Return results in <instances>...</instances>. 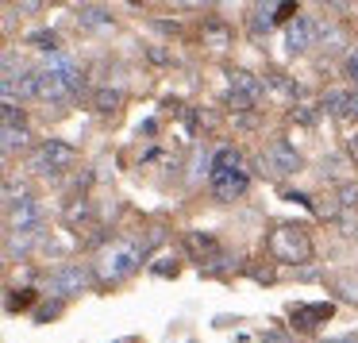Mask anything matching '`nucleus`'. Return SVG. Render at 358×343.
<instances>
[{"mask_svg": "<svg viewBox=\"0 0 358 343\" xmlns=\"http://www.w3.org/2000/svg\"><path fill=\"white\" fill-rule=\"evenodd\" d=\"M266 251H270L278 262H308L312 258V239L296 224H278L270 232V239H266Z\"/></svg>", "mask_w": 358, "mask_h": 343, "instance_id": "f257e3e1", "label": "nucleus"}, {"mask_svg": "<svg viewBox=\"0 0 358 343\" xmlns=\"http://www.w3.org/2000/svg\"><path fill=\"white\" fill-rule=\"evenodd\" d=\"M143 255H147V247H139V243H116V247H108V251L101 255L96 278H101V281H120V278H127V274L139 270Z\"/></svg>", "mask_w": 358, "mask_h": 343, "instance_id": "f03ea898", "label": "nucleus"}, {"mask_svg": "<svg viewBox=\"0 0 358 343\" xmlns=\"http://www.w3.org/2000/svg\"><path fill=\"white\" fill-rule=\"evenodd\" d=\"M73 162H78V150H73L70 143H62V139L39 143V147H35V155H31L35 174H43V178H55V174L70 170Z\"/></svg>", "mask_w": 358, "mask_h": 343, "instance_id": "7ed1b4c3", "label": "nucleus"}, {"mask_svg": "<svg viewBox=\"0 0 358 343\" xmlns=\"http://www.w3.org/2000/svg\"><path fill=\"white\" fill-rule=\"evenodd\" d=\"M266 93V81H258L247 70H227V101L231 108H255Z\"/></svg>", "mask_w": 358, "mask_h": 343, "instance_id": "20e7f679", "label": "nucleus"}, {"mask_svg": "<svg viewBox=\"0 0 358 343\" xmlns=\"http://www.w3.org/2000/svg\"><path fill=\"white\" fill-rule=\"evenodd\" d=\"M262 170L273 174V178H289V174L301 170V155H296V147H289V143L278 139L262 150Z\"/></svg>", "mask_w": 358, "mask_h": 343, "instance_id": "39448f33", "label": "nucleus"}, {"mask_svg": "<svg viewBox=\"0 0 358 343\" xmlns=\"http://www.w3.org/2000/svg\"><path fill=\"white\" fill-rule=\"evenodd\" d=\"M47 286L55 293V301H70V297H78L89 286V270L85 266H62V270H55L47 278Z\"/></svg>", "mask_w": 358, "mask_h": 343, "instance_id": "423d86ee", "label": "nucleus"}, {"mask_svg": "<svg viewBox=\"0 0 358 343\" xmlns=\"http://www.w3.org/2000/svg\"><path fill=\"white\" fill-rule=\"evenodd\" d=\"M39 224H43V204L35 201V197L24 201V204H16V209L8 212V232L12 235H35Z\"/></svg>", "mask_w": 358, "mask_h": 343, "instance_id": "0eeeda50", "label": "nucleus"}, {"mask_svg": "<svg viewBox=\"0 0 358 343\" xmlns=\"http://www.w3.org/2000/svg\"><path fill=\"white\" fill-rule=\"evenodd\" d=\"M208 181H212V193H216L220 201H239L250 186L247 170H216Z\"/></svg>", "mask_w": 358, "mask_h": 343, "instance_id": "6e6552de", "label": "nucleus"}, {"mask_svg": "<svg viewBox=\"0 0 358 343\" xmlns=\"http://www.w3.org/2000/svg\"><path fill=\"white\" fill-rule=\"evenodd\" d=\"M335 304L331 301H316V304H293V328H301V332H312L316 324H324V320H331Z\"/></svg>", "mask_w": 358, "mask_h": 343, "instance_id": "1a4fd4ad", "label": "nucleus"}, {"mask_svg": "<svg viewBox=\"0 0 358 343\" xmlns=\"http://www.w3.org/2000/svg\"><path fill=\"white\" fill-rule=\"evenodd\" d=\"M312 43H316V24H312L308 16H296L293 24L285 27V47H289V55H301V50H308Z\"/></svg>", "mask_w": 358, "mask_h": 343, "instance_id": "9d476101", "label": "nucleus"}, {"mask_svg": "<svg viewBox=\"0 0 358 343\" xmlns=\"http://www.w3.org/2000/svg\"><path fill=\"white\" fill-rule=\"evenodd\" d=\"M185 251L196 258L201 266H208V262H216L224 251H220V243L212 239V235H204V232H185Z\"/></svg>", "mask_w": 358, "mask_h": 343, "instance_id": "9b49d317", "label": "nucleus"}, {"mask_svg": "<svg viewBox=\"0 0 358 343\" xmlns=\"http://www.w3.org/2000/svg\"><path fill=\"white\" fill-rule=\"evenodd\" d=\"M320 104H324V112H331V116L350 120V93H347V89H327Z\"/></svg>", "mask_w": 358, "mask_h": 343, "instance_id": "f8f14e48", "label": "nucleus"}, {"mask_svg": "<svg viewBox=\"0 0 358 343\" xmlns=\"http://www.w3.org/2000/svg\"><path fill=\"white\" fill-rule=\"evenodd\" d=\"M266 89H270L278 101H296V97H301V89H296L285 74H266ZM296 104H301V101H296Z\"/></svg>", "mask_w": 358, "mask_h": 343, "instance_id": "ddd939ff", "label": "nucleus"}, {"mask_svg": "<svg viewBox=\"0 0 358 343\" xmlns=\"http://www.w3.org/2000/svg\"><path fill=\"white\" fill-rule=\"evenodd\" d=\"M273 20H278V8H270V4H255V8H250V35H266L273 27Z\"/></svg>", "mask_w": 358, "mask_h": 343, "instance_id": "4468645a", "label": "nucleus"}, {"mask_svg": "<svg viewBox=\"0 0 358 343\" xmlns=\"http://www.w3.org/2000/svg\"><path fill=\"white\" fill-rule=\"evenodd\" d=\"M120 104H124V93H120V89H96L93 93V108L101 112V116H112Z\"/></svg>", "mask_w": 358, "mask_h": 343, "instance_id": "2eb2a0df", "label": "nucleus"}, {"mask_svg": "<svg viewBox=\"0 0 358 343\" xmlns=\"http://www.w3.org/2000/svg\"><path fill=\"white\" fill-rule=\"evenodd\" d=\"M81 27H112V12L101 8V4H85V8L78 12Z\"/></svg>", "mask_w": 358, "mask_h": 343, "instance_id": "dca6fc26", "label": "nucleus"}, {"mask_svg": "<svg viewBox=\"0 0 358 343\" xmlns=\"http://www.w3.org/2000/svg\"><path fill=\"white\" fill-rule=\"evenodd\" d=\"M216 170H243V158L235 147H220L216 155H212V174Z\"/></svg>", "mask_w": 358, "mask_h": 343, "instance_id": "f3484780", "label": "nucleus"}, {"mask_svg": "<svg viewBox=\"0 0 358 343\" xmlns=\"http://www.w3.org/2000/svg\"><path fill=\"white\" fill-rule=\"evenodd\" d=\"M0 147H4V155L24 150L27 147V132H24V127H4V132H0Z\"/></svg>", "mask_w": 358, "mask_h": 343, "instance_id": "a211bd4d", "label": "nucleus"}, {"mask_svg": "<svg viewBox=\"0 0 358 343\" xmlns=\"http://www.w3.org/2000/svg\"><path fill=\"white\" fill-rule=\"evenodd\" d=\"M331 286H335V293H339L343 301L358 304V278H350V274H339V278H331Z\"/></svg>", "mask_w": 358, "mask_h": 343, "instance_id": "6ab92c4d", "label": "nucleus"}, {"mask_svg": "<svg viewBox=\"0 0 358 343\" xmlns=\"http://www.w3.org/2000/svg\"><path fill=\"white\" fill-rule=\"evenodd\" d=\"M24 201H31L24 181H20V186H16V181H4V212H12L16 204H24Z\"/></svg>", "mask_w": 358, "mask_h": 343, "instance_id": "aec40b11", "label": "nucleus"}, {"mask_svg": "<svg viewBox=\"0 0 358 343\" xmlns=\"http://www.w3.org/2000/svg\"><path fill=\"white\" fill-rule=\"evenodd\" d=\"M81 220H89V201H85V197H78V201H70V209H66V224L81 227Z\"/></svg>", "mask_w": 358, "mask_h": 343, "instance_id": "412c9836", "label": "nucleus"}, {"mask_svg": "<svg viewBox=\"0 0 358 343\" xmlns=\"http://www.w3.org/2000/svg\"><path fill=\"white\" fill-rule=\"evenodd\" d=\"M31 47H39V50H50V55H58V35H55V31H35V35H31Z\"/></svg>", "mask_w": 358, "mask_h": 343, "instance_id": "4be33fe9", "label": "nucleus"}, {"mask_svg": "<svg viewBox=\"0 0 358 343\" xmlns=\"http://www.w3.org/2000/svg\"><path fill=\"white\" fill-rule=\"evenodd\" d=\"M27 247H31V235H20V239H16V235L8 232V258H24Z\"/></svg>", "mask_w": 358, "mask_h": 343, "instance_id": "5701e85b", "label": "nucleus"}, {"mask_svg": "<svg viewBox=\"0 0 358 343\" xmlns=\"http://www.w3.org/2000/svg\"><path fill=\"white\" fill-rule=\"evenodd\" d=\"M0 116H4V127H24V112H20L16 104H4Z\"/></svg>", "mask_w": 358, "mask_h": 343, "instance_id": "b1692460", "label": "nucleus"}, {"mask_svg": "<svg viewBox=\"0 0 358 343\" xmlns=\"http://www.w3.org/2000/svg\"><path fill=\"white\" fill-rule=\"evenodd\" d=\"M343 74H347V81H350V85L358 89V47H355V50H350V55H347V62H343Z\"/></svg>", "mask_w": 358, "mask_h": 343, "instance_id": "393cba45", "label": "nucleus"}, {"mask_svg": "<svg viewBox=\"0 0 358 343\" xmlns=\"http://www.w3.org/2000/svg\"><path fill=\"white\" fill-rule=\"evenodd\" d=\"M339 204L355 209V204H358V186H343V189H339Z\"/></svg>", "mask_w": 358, "mask_h": 343, "instance_id": "a878e982", "label": "nucleus"}, {"mask_svg": "<svg viewBox=\"0 0 358 343\" xmlns=\"http://www.w3.org/2000/svg\"><path fill=\"white\" fill-rule=\"evenodd\" d=\"M62 309V301H50V304H39L35 309V320H55V312Z\"/></svg>", "mask_w": 358, "mask_h": 343, "instance_id": "bb28decb", "label": "nucleus"}, {"mask_svg": "<svg viewBox=\"0 0 358 343\" xmlns=\"http://www.w3.org/2000/svg\"><path fill=\"white\" fill-rule=\"evenodd\" d=\"M247 270L255 274L258 281H270V278H273V270H270V266H247Z\"/></svg>", "mask_w": 358, "mask_h": 343, "instance_id": "cd10ccee", "label": "nucleus"}, {"mask_svg": "<svg viewBox=\"0 0 358 343\" xmlns=\"http://www.w3.org/2000/svg\"><path fill=\"white\" fill-rule=\"evenodd\" d=\"M347 155L358 162V135H347Z\"/></svg>", "mask_w": 358, "mask_h": 343, "instance_id": "c85d7f7f", "label": "nucleus"}, {"mask_svg": "<svg viewBox=\"0 0 358 343\" xmlns=\"http://www.w3.org/2000/svg\"><path fill=\"white\" fill-rule=\"evenodd\" d=\"M350 120H358V89H350Z\"/></svg>", "mask_w": 358, "mask_h": 343, "instance_id": "c756f323", "label": "nucleus"}, {"mask_svg": "<svg viewBox=\"0 0 358 343\" xmlns=\"http://www.w3.org/2000/svg\"><path fill=\"white\" fill-rule=\"evenodd\" d=\"M155 270H158V274H178V262H158Z\"/></svg>", "mask_w": 358, "mask_h": 343, "instance_id": "7c9ffc66", "label": "nucleus"}, {"mask_svg": "<svg viewBox=\"0 0 358 343\" xmlns=\"http://www.w3.org/2000/svg\"><path fill=\"white\" fill-rule=\"evenodd\" d=\"M320 343H358V335H335V340H320Z\"/></svg>", "mask_w": 358, "mask_h": 343, "instance_id": "2f4dec72", "label": "nucleus"}]
</instances>
